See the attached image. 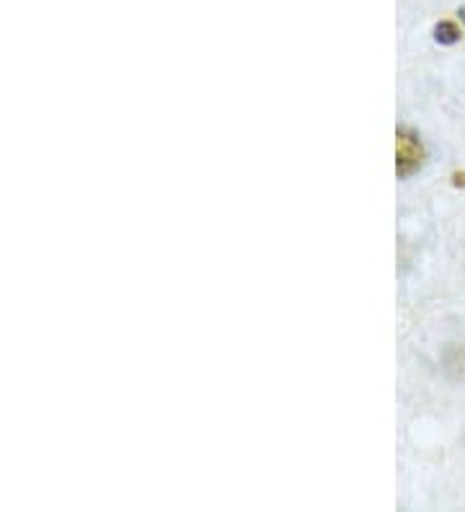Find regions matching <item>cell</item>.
<instances>
[{"label": "cell", "instance_id": "3957f363", "mask_svg": "<svg viewBox=\"0 0 465 512\" xmlns=\"http://www.w3.org/2000/svg\"><path fill=\"white\" fill-rule=\"evenodd\" d=\"M453 184H455V187H465V171H455Z\"/></svg>", "mask_w": 465, "mask_h": 512}, {"label": "cell", "instance_id": "277c9868", "mask_svg": "<svg viewBox=\"0 0 465 512\" xmlns=\"http://www.w3.org/2000/svg\"><path fill=\"white\" fill-rule=\"evenodd\" d=\"M460 16H463V19H465V8H463V11H460Z\"/></svg>", "mask_w": 465, "mask_h": 512}, {"label": "cell", "instance_id": "7a4b0ae2", "mask_svg": "<svg viewBox=\"0 0 465 512\" xmlns=\"http://www.w3.org/2000/svg\"><path fill=\"white\" fill-rule=\"evenodd\" d=\"M460 37H463V32H460V26L455 24V21H440V24L434 26V39L440 44H458Z\"/></svg>", "mask_w": 465, "mask_h": 512}, {"label": "cell", "instance_id": "6da1fadb", "mask_svg": "<svg viewBox=\"0 0 465 512\" xmlns=\"http://www.w3.org/2000/svg\"><path fill=\"white\" fill-rule=\"evenodd\" d=\"M427 150H424L422 138L409 127H401L396 132V171L401 179H409L424 166Z\"/></svg>", "mask_w": 465, "mask_h": 512}]
</instances>
